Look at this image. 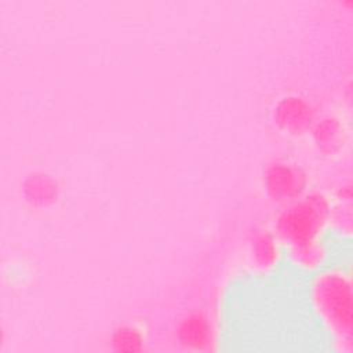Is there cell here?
I'll list each match as a JSON object with an SVG mask.
<instances>
[{
  "mask_svg": "<svg viewBox=\"0 0 353 353\" xmlns=\"http://www.w3.org/2000/svg\"><path fill=\"white\" fill-rule=\"evenodd\" d=\"M113 343L116 349L119 350H138L141 349L142 343V336L138 330L131 328V327H123L116 331L113 336Z\"/></svg>",
  "mask_w": 353,
  "mask_h": 353,
  "instance_id": "cell-10",
  "label": "cell"
},
{
  "mask_svg": "<svg viewBox=\"0 0 353 353\" xmlns=\"http://www.w3.org/2000/svg\"><path fill=\"white\" fill-rule=\"evenodd\" d=\"M251 251L255 262L262 268L272 266L279 258L277 240L269 232H259L254 236Z\"/></svg>",
  "mask_w": 353,
  "mask_h": 353,
  "instance_id": "cell-7",
  "label": "cell"
},
{
  "mask_svg": "<svg viewBox=\"0 0 353 353\" xmlns=\"http://www.w3.org/2000/svg\"><path fill=\"white\" fill-rule=\"evenodd\" d=\"M288 250H290V255L295 261V263H298L299 266L307 268V269L317 268L325 256V250L319 240L307 243V244H302V245L288 247Z\"/></svg>",
  "mask_w": 353,
  "mask_h": 353,
  "instance_id": "cell-9",
  "label": "cell"
},
{
  "mask_svg": "<svg viewBox=\"0 0 353 353\" xmlns=\"http://www.w3.org/2000/svg\"><path fill=\"white\" fill-rule=\"evenodd\" d=\"M312 301L320 319L346 342L352 341V283L341 269L324 270L312 284Z\"/></svg>",
  "mask_w": 353,
  "mask_h": 353,
  "instance_id": "cell-1",
  "label": "cell"
},
{
  "mask_svg": "<svg viewBox=\"0 0 353 353\" xmlns=\"http://www.w3.org/2000/svg\"><path fill=\"white\" fill-rule=\"evenodd\" d=\"M316 143L325 152H334L345 142L343 124L335 117H324L312 125Z\"/></svg>",
  "mask_w": 353,
  "mask_h": 353,
  "instance_id": "cell-5",
  "label": "cell"
},
{
  "mask_svg": "<svg viewBox=\"0 0 353 353\" xmlns=\"http://www.w3.org/2000/svg\"><path fill=\"white\" fill-rule=\"evenodd\" d=\"M207 335V320L201 314H190L179 325V339L186 346L200 347L205 343Z\"/></svg>",
  "mask_w": 353,
  "mask_h": 353,
  "instance_id": "cell-6",
  "label": "cell"
},
{
  "mask_svg": "<svg viewBox=\"0 0 353 353\" xmlns=\"http://www.w3.org/2000/svg\"><path fill=\"white\" fill-rule=\"evenodd\" d=\"M274 119L283 130L291 134H301L313 125L314 113L305 99L287 97L277 103Z\"/></svg>",
  "mask_w": 353,
  "mask_h": 353,
  "instance_id": "cell-4",
  "label": "cell"
},
{
  "mask_svg": "<svg viewBox=\"0 0 353 353\" xmlns=\"http://www.w3.org/2000/svg\"><path fill=\"white\" fill-rule=\"evenodd\" d=\"M265 183L268 193L279 201H292L301 197L305 189V174L294 164L274 161L266 168Z\"/></svg>",
  "mask_w": 353,
  "mask_h": 353,
  "instance_id": "cell-3",
  "label": "cell"
},
{
  "mask_svg": "<svg viewBox=\"0 0 353 353\" xmlns=\"http://www.w3.org/2000/svg\"><path fill=\"white\" fill-rule=\"evenodd\" d=\"M331 204L320 193L303 196L285 208L277 219V233L288 247L317 241L320 232L330 221Z\"/></svg>",
  "mask_w": 353,
  "mask_h": 353,
  "instance_id": "cell-2",
  "label": "cell"
},
{
  "mask_svg": "<svg viewBox=\"0 0 353 353\" xmlns=\"http://www.w3.org/2000/svg\"><path fill=\"white\" fill-rule=\"evenodd\" d=\"M25 193L32 203L44 205L51 203L57 196V186L47 175H33L25 183Z\"/></svg>",
  "mask_w": 353,
  "mask_h": 353,
  "instance_id": "cell-8",
  "label": "cell"
}]
</instances>
